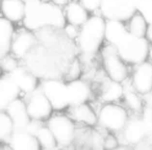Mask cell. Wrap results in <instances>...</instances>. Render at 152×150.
Returning a JSON list of instances; mask_svg holds the SVG:
<instances>
[{"label":"cell","mask_w":152,"mask_h":150,"mask_svg":"<svg viewBox=\"0 0 152 150\" xmlns=\"http://www.w3.org/2000/svg\"><path fill=\"white\" fill-rule=\"evenodd\" d=\"M42 121L40 120H34V119H31L29 122V124L27 125V127H26L25 130H27L29 133H31V135H36L37 132L39 131V129L42 127Z\"/></svg>","instance_id":"cell-35"},{"label":"cell","mask_w":152,"mask_h":150,"mask_svg":"<svg viewBox=\"0 0 152 150\" xmlns=\"http://www.w3.org/2000/svg\"><path fill=\"white\" fill-rule=\"evenodd\" d=\"M149 23L145 19L141 13H135L129 20L128 24V31L133 36L140 37V38H145L146 32L148 29Z\"/></svg>","instance_id":"cell-24"},{"label":"cell","mask_w":152,"mask_h":150,"mask_svg":"<svg viewBox=\"0 0 152 150\" xmlns=\"http://www.w3.org/2000/svg\"><path fill=\"white\" fill-rule=\"evenodd\" d=\"M40 88L52 104L53 110H61L70 106L68 87L64 81L54 78L45 79L41 83Z\"/></svg>","instance_id":"cell-7"},{"label":"cell","mask_w":152,"mask_h":150,"mask_svg":"<svg viewBox=\"0 0 152 150\" xmlns=\"http://www.w3.org/2000/svg\"><path fill=\"white\" fill-rule=\"evenodd\" d=\"M53 3H55V4L57 5H63V4H67L68 3V0H52Z\"/></svg>","instance_id":"cell-38"},{"label":"cell","mask_w":152,"mask_h":150,"mask_svg":"<svg viewBox=\"0 0 152 150\" xmlns=\"http://www.w3.org/2000/svg\"><path fill=\"white\" fill-rule=\"evenodd\" d=\"M15 131V125L5 110L0 112V139L3 143L9 144L12 135Z\"/></svg>","instance_id":"cell-26"},{"label":"cell","mask_w":152,"mask_h":150,"mask_svg":"<svg viewBox=\"0 0 152 150\" xmlns=\"http://www.w3.org/2000/svg\"><path fill=\"white\" fill-rule=\"evenodd\" d=\"M39 143H40L42 150H54L57 148V142L55 139L54 135L50 130L48 126L43 125L36 135Z\"/></svg>","instance_id":"cell-25"},{"label":"cell","mask_w":152,"mask_h":150,"mask_svg":"<svg viewBox=\"0 0 152 150\" xmlns=\"http://www.w3.org/2000/svg\"><path fill=\"white\" fill-rule=\"evenodd\" d=\"M114 150H128V149H127V147H124V146H118V147Z\"/></svg>","instance_id":"cell-41"},{"label":"cell","mask_w":152,"mask_h":150,"mask_svg":"<svg viewBox=\"0 0 152 150\" xmlns=\"http://www.w3.org/2000/svg\"><path fill=\"white\" fill-rule=\"evenodd\" d=\"M56 150H76V149H75V148H72V147H70V146H69V147H61V148H59V149L57 148Z\"/></svg>","instance_id":"cell-39"},{"label":"cell","mask_w":152,"mask_h":150,"mask_svg":"<svg viewBox=\"0 0 152 150\" xmlns=\"http://www.w3.org/2000/svg\"><path fill=\"white\" fill-rule=\"evenodd\" d=\"M106 21L101 16H92L80 27L77 38L78 48L85 59H91L98 52L105 39Z\"/></svg>","instance_id":"cell-2"},{"label":"cell","mask_w":152,"mask_h":150,"mask_svg":"<svg viewBox=\"0 0 152 150\" xmlns=\"http://www.w3.org/2000/svg\"><path fill=\"white\" fill-rule=\"evenodd\" d=\"M119 55L125 63L139 65L147 59L149 55V41L146 38L133 36L130 32L116 46Z\"/></svg>","instance_id":"cell-3"},{"label":"cell","mask_w":152,"mask_h":150,"mask_svg":"<svg viewBox=\"0 0 152 150\" xmlns=\"http://www.w3.org/2000/svg\"><path fill=\"white\" fill-rule=\"evenodd\" d=\"M131 83L139 94H147L152 91V63L143 61L137 65L131 76Z\"/></svg>","instance_id":"cell-10"},{"label":"cell","mask_w":152,"mask_h":150,"mask_svg":"<svg viewBox=\"0 0 152 150\" xmlns=\"http://www.w3.org/2000/svg\"><path fill=\"white\" fill-rule=\"evenodd\" d=\"M14 26L12 21L2 17L0 19V59L9 55L12 51Z\"/></svg>","instance_id":"cell-19"},{"label":"cell","mask_w":152,"mask_h":150,"mask_svg":"<svg viewBox=\"0 0 152 150\" xmlns=\"http://www.w3.org/2000/svg\"><path fill=\"white\" fill-rule=\"evenodd\" d=\"M128 122V115L125 108L114 103H106L98 114V124L113 132L124 129Z\"/></svg>","instance_id":"cell-4"},{"label":"cell","mask_w":152,"mask_h":150,"mask_svg":"<svg viewBox=\"0 0 152 150\" xmlns=\"http://www.w3.org/2000/svg\"><path fill=\"white\" fill-rule=\"evenodd\" d=\"M9 74L20 88L21 92H23L26 95H30L39 88L38 78L34 74V72L28 70L27 68L19 66Z\"/></svg>","instance_id":"cell-11"},{"label":"cell","mask_w":152,"mask_h":150,"mask_svg":"<svg viewBox=\"0 0 152 150\" xmlns=\"http://www.w3.org/2000/svg\"><path fill=\"white\" fill-rule=\"evenodd\" d=\"M26 3L22 0H2V14L12 22H19L25 17Z\"/></svg>","instance_id":"cell-20"},{"label":"cell","mask_w":152,"mask_h":150,"mask_svg":"<svg viewBox=\"0 0 152 150\" xmlns=\"http://www.w3.org/2000/svg\"><path fill=\"white\" fill-rule=\"evenodd\" d=\"M124 96V86L113 79H107L102 86L101 98L106 103H112Z\"/></svg>","instance_id":"cell-22"},{"label":"cell","mask_w":152,"mask_h":150,"mask_svg":"<svg viewBox=\"0 0 152 150\" xmlns=\"http://www.w3.org/2000/svg\"><path fill=\"white\" fill-rule=\"evenodd\" d=\"M133 150H152V138L147 137L133 146Z\"/></svg>","instance_id":"cell-34"},{"label":"cell","mask_w":152,"mask_h":150,"mask_svg":"<svg viewBox=\"0 0 152 150\" xmlns=\"http://www.w3.org/2000/svg\"><path fill=\"white\" fill-rule=\"evenodd\" d=\"M81 73V67H80V64L77 59H74L69 66V69L67 71V75H68V79L69 81L72 80H76V79H78L79 75Z\"/></svg>","instance_id":"cell-29"},{"label":"cell","mask_w":152,"mask_h":150,"mask_svg":"<svg viewBox=\"0 0 152 150\" xmlns=\"http://www.w3.org/2000/svg\"><path fill=\"white\" fill-rule=\"evenodd\" d=\"M137 12L145 17L149 24H152V0H137Z\"/></svg>","instance_id":"cell-28"},{"label":"cell","mask_w":152,"mask_h":150,"mask_svg":"<svg viewBox=\"0 0 152 150\" xmlns=\"http://www.w3.org/2000/svg\"><path fill=\"white\" fill-rule=\"evenodd\" d=\"M144 100H145V108H152V91L147 94H144Z\"/></svg>","instance_id":"cell-36"},{"label":"cell","mask_w":152,"mask_h":150,"mask_svg":"<svg viewBox=\"0 0 152 150\" xmlns=\"http://www.w3.org/2000/svg\"><path fill=\"white\" fill-rule=\"evenodd\" d=\"M80 3L88 10V12H95L100 9L102 0H79Z\"/></svg>","instance_id":"cell-33"},{"label":"cell","mask_w":152,"mask_h":150,"mask_svg":"<svg viewBox=\"0 0 152 150\" xmlns=\"http://www.w3.org/2000/svg\"><path fill=\"white\" fill-rule=\"evenodd\" d=\"M119 146V140L114 135H107L103 139V149L114 150Z\"/></svg>","instance_id":"cell-31"},{"label":"cell","mask_w":152,"mask_h":150,"mask_svg":"<svg viewBox=\"0 0 152 150\" xmlns=\"http://www.w3.org/2000/svg\"><path fill=\"white\" fill-rule=\"evenodd\" d=\"M63 29H64V32H65L66 37H67L69 40L77 39L79 36V31H80V29H78V26H75V25H73V24H68Z\"/></svg>","instance_id":"cell-32"},{"label":"cell","mask_w":152,"mask_h":150,"mask_svg":"<svg viewBox=\"0 0 152 150\" xmlns=\"http://www.w3.org/2000/svg\"><path fill=\"white\" fill-rule=\"evenodd\" d=\"M11 150H42L36 135L27 130H15L9 142Z\"/></svg>","instance_id":"cell-13"},{"label":"cell","mask_w":152,"mask_h":150,"mask_svg":"<svg viewBox=\"0 0 152 150\" xmlns=\"http://www.w3.org/2000/svg\"><path fill=\"white\" fill-rule=\"evenodd\" d=\"M103 57V66L106 74L113 80L122 81L127 78V68L125 66V61L119 55L118 50L114 45L108 44L102 50Z\"/></svg>","instance_id":"cell-8"},{"label":"cell","mask_w":152,"mask_h":150,"mask_svg":"<svg viewBox=\"0 0 152 150\" xmlns=\"http://www.w3.org/2000/svg\"><path fill=\"white\" fill-rule=\"evenodd\" d=\"M22 1L25 3H28V2H31V1H34V0H22Z\"/></svg>","instance_id":"cell-42"},{"label":"cell","mask_w":152,"mask_h":150,"mask_svg":"<svg viewBox=\"0 0 152 150\" xmlns=\"http://www.w3.org/2000/svg\"><path fill=\"white\" fill-rule=\"evenodd\" d=\"M71 116L76 121L85 123L88 126H94L98 123V116L88 104L71 106Z\"/></svg>","instance_id":"cell-23"},{"label":"cell","mask_w":152,"mask_h":150,"mask_svg":"<svg viewBox=\"0 0 152 150\" xmlns=\"http://www.w3.org/2000/svg\"><path fill=\"white\" fill-rule=\"evenodd\" d=\"M47 126L52 131L56 139L57 145L61 147H69L75 141V125L69 117L63 115L50 117L47 121Z\"/></svg>","instance_id":"cell-6"},{"label":"cell","mask_w":152,"mask_h":150,"mask_svg":"<svg viewBox=\"0 0 152 150\" xmlns=\"http://www.w3.org/2000/svg\"><path fill=\"white\" fill-rule=\"evenodd\" d=\"M21 90L9 73L0 80V110H4L9 104L18 99Z\"/></svg>","instance_id":"cell-16"},{"label":"cell","mask_w":152,"mask_h":150,"mask_svg":"<svg viewBox=\"0 0 152 150\" xmlns=\"http://www.w3.org/2000/svg\"><path fill=\"white\" fill-rule=\"evenodd\" d=\"M123 139L128 145L134 146L148 137L145 124L142 118H134L128 120L122 130Z\"/></svg>","instance_id":"cell-14"},{"label":"cell","mask_w":152,"mask_h":150,"mask_svg":"<svg viewBox=\"0 0 152 150\" xmlns=\"http://www.w3.org/2000/svg\"><path fill=\"white\" fill-rule=\"evenodd\" d=\"M124 99L126 105L133 112H141L143 108V102H142L141 97L139 96L137 92L134 90L132 83L128 87L124 86Z\"/></svg>","instance_id":"cell-27"},{"label":"cell","mask_w":152,"mask_h":150,"mask_svg":"<svg viewBox=\"0 0 152 150\" xmlns=\"http://www.w3.org/2000/svg\"><path fill=\"white\" fill-rule=\"evenodd\" d=\"M27 102H26V106H27L28 114H29L30 118L34 120H47L50 118L51 114H52V104L48 100L44 93H43L42 89L40 87L30 95H27Z\"/></svg>","instance_id":"cell-9"},{"label":"cell","mask_w":152,"mask_h":150,"mask_svg":"<svg viewBox=\"0 0 152 150\" xmlns=\"http://www.w3.org/2000/svg\"><path fill=\"white\" fill-rule=\"evenodd\" d=\"M64 14L68 23L78 27H81L90 18L88 10L80 2H76V1H70L66 4Z\"/></svg>","instance_id":"cell-18"},{"label":"cell","mask_w":152,"mask_h":150,"mask_svg":"<svg viewBox=\"0 0 152 150\" xmlns=\"http://www.w3.org/2000/svg\"><path fill=\"white\" fill-rule=\"evenodd\" d=\"M145 38L147 39L150 43H152V24L148 25V29H147V32H146Z\"/></svg>","instance_id":"cell-37"},{"label":"cell","mask_w":152,"mask_h":150,"mask_svg":"<svg viewBox=\"0 0 152 150\" xmlns=\"http://www.w3.org/2000/svg\"><path fill=\"white\" fill-rule=\"evenodd\" d=\"M100 12L107 20H130L137 13V0H102Z\"/></svg>","instance_id":"cell-5"},{"label":"cell","mask_w":152,"mask_h":150,"mask_svg":"<svg viewBox=\"0 0 152 150\" xmlns=\"http://www.w3.org/2000/svg\"><path fill=\"white\" fill-rule=\"evenodd\" d=\"M38 44L36 36L29 31H22L14 38L12 52L16 57L24 59Z\"/></svg>","instance_id":"cell-15"},{"label":"cell","mask_w":152,"mask_h":150,"mask_svg":"<svg viewBox=\"0 0 152 150\" xmlns=\"http://www.w3.org/2000/svg\"><path fill=\"white\" fill-rule=\"evenodd\" d=\"M148 57H149L150 63H152V47L150 48V50H149V55H148Z\"/></svg>","instance_id":"cell-40"},{"label":"cell","mask_w":152,"mask_h":150,"mask_svg":"<svg viewBox=\"0 0 152 150\" xmlns=\"http://www.w3.org/2000/svg\"><path fill=\"white\" fill-rule=\"evenodd\" d=\"M128 32V29L125 27L122 21H118V20H107L106 21L105 39L110 45H114L116 47Z\"/></svg>","instance_id":"cell-21"},{"label":"cell","mask_w":152,"mask_h":150,"mask_svg":"<svg viewBox=\"0 0 152 150\" xmlns=\"http://www.w3.org/2000/svg\"><path fill=\"white\" fill-rule=\"evenodd\" d=\"M17 67H19V66H18V61L15 57L7 55V56L1 59V68L7 73L13 72Z\"/></svg>","instance_id":"cell-30"},{"label":"cell","mask_w":152,"mask_h":150,"mask_svg":"<svg viewBox=\"0 0 152 150\" xmlns=\"http://www.w3.org/2000/svg\"><path fill=\"white\" fill-rule=\"evenodd\" d=\"M56 149H57V148H56ZM56 149H54V150H56Z\"/></svg>","instance_id":"cell-44"},{"label":"cell","mask_w":152,"mask_h":150,"mask_svg":"<svg viewBox=\"0 0 152 150\" xmlns=\"http://www.w3.org/2000/svg\"><path fill=\"white\" fill-rule=\"evenodd\" d=\"M4 110L13 120L14 125H15V130L26 129L27 125L29 124L30 120H31L29 114H28L26 103L23 100L16 99L11 104H9Z\"/></svg>","instance_id":"cell-12"},{"label":"cell","mask_w":152,"mask_h":150,"mask_svg":"<svg viewBox=\"0 0 152 150\" xmlns=\"http://www.w3.org/2000/svg\"><path fill=\"white\" fill-rule=\"evenodd\" d=\"M41 1H44V2H50L52 0H41Z\"/></svg>","instance_id":"cell-43"},{"label":"cell","mask_w":152,"mask_h":150,"mask_svg":"<svg viewBox=\"0 0 152 150\" xmlns=\"http://www.w3.org/2000/svg\"><path fill=\"white\" fill-rule=\"evenodd\" d=\"M67 87L70 106H76L86 103L91 96L90 86L80 79L69 81L67 83Z\"/></svg>","instance_id":"cell-17"},{"label":"cell","mask_w":152,"mask_h":150,"mask_svg":"<svg viewBox=\"0 0 152 150\" xmlns=\"http://www.w3.org/2000/svg\"><path fill=\"white\" fill-rule=\"evenodd\" d=\"M64 11L55 3L34 0L26 3L25 17L23 23L30 30H41L44 28H64L66 26Z\"/></svg>","instance_id":"cell-1"}]
</instances>
